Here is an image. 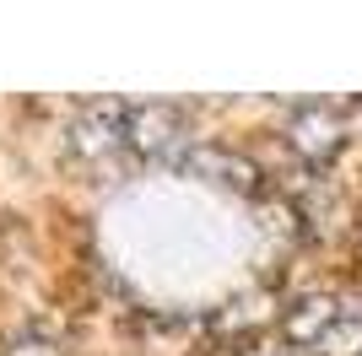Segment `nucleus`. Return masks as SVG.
I'll use <instances>...</instances> for the list:
<instances>
[{"label":"nucleus","mask_w":362,"mask_h":356,"mask_svg":"<svg viewBox=\"0 0 362 356\" xmlns=\"http://www.w3.org/2000/svg\"><path fill=\"white\" fill-rule=\"evenodd\" d=\"M124 146L146 151V157H168L184 146V114L173 103H130L124 114Z\"/></svg>","instance_id":"obj_1"},{"label":"nucleus","mask_w":362,"mask_h":356,"mask_svg":"<svg viewBox=\"0 0 362 356\" xmlns=\"http://www.w3.org/2000/svg\"><path fill=\"white\" fill-rule=\"evenodd\" d=\"M124 114L130 103H98L71 124V146L87 157H108L114 146H124Z\"/></svg>","instance_id":"obj_2"},{"label":"nucleus","mask_w":362,"mask_h":356,"mask_svg":"<svg viewBox=\"0 0 362 356\" xmlns=\"http://www.w3.org/2000/svg\"><path fill=\"white\" fill-rule=\"evenodd\" d=\"M184 167L195 178H206V184H227V189H249V184H255V167L243 162V157H233V151H222V146L184 151Z\"/></svg>","instance_id":"obj_4"},{"label":"nucleus","mask_w":362,"mask_h":356,"mask_svg":"<svg viewBox=\"0 0 362 356\" xmlns=\"http://www.w3.org/2000/svg\"><path fill=\"white\" fill-rule=\"evenodd\" d=\"M335 319H341V302H330V297H303V302L281 319V324H287V340L314 345V351H319V340L330 335Z\"/></svg>","instance_id":"obj_5"},{"label":"nucleus","mask_w":362,"mask_h":356,"mask_svg":"<svg viewBox=\"0 0 362 356\" xmlns=\"http://www.w3.org/2000/svg\"><path fill=\"white\" fill-rule=\"evenodd\" d=\"M325 356H362V313L357 308H341V319L330 324V335L319 340Z\"/></svg>","instance_id":"obj_6"},{"label":"nucleus","mask_w":362,"mask_h":356,"mask_svg":"<svg viewBox=\"0 0 362 356\" xmlns=\"http://www.w3.org/2000/svg\"><path fill=\"white\" fill-rule=\"evenodd\" d=\"M6 356H65V351H60V340H49L38 329H22V335H11Z\"/></svg>","instance_id":"obj_7"},{"label":"nucleus","mask_w":362,"mask_h":356,"mask_svg":"<svg viewBox=\"0 0 362 356\" xmlns=\"http://www.w3.org/2000/svg\"><path fill=\"white\" fill-rule=\"evenodd\" d=\"M276 356H287V351H276Z\"/></svg>","instance_id":"obj_8"},{"label":"nucleus","mask_w":362,"mask_h":356,"mask_svg":"<svg viewBox=\"0 0 362 356\" xmlns=\"http://www.w3.org/2000/svg\"><path fill=\"white\" fill-rule=\"evenodd\" d=\"M287 135H292V146H298L303 157H335V151H341V119H335L330 108H319V103H303L298 114H292Z\"/></svg>","instance_id":"obj_3"}]
</instances>
